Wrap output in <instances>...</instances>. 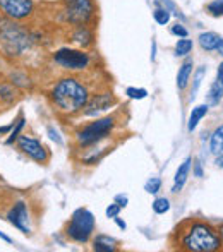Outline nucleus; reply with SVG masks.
Returning <instances> with one entry per match:
<instances>
[{"instance_id":"412c9836","label":"nucleus","mask_w":223,"mask_h":252,"mask_svg":"<svg viewBox=\"0 0 223 252\" xmlns=\"http://www.w3.org/2000/svg\"><path fill=\"white\" fill-rule=\"evenodd\" d=\"M206 113H208V105H199V106H196V108H192V112H191V115H189V122H187V130L194 132L197 124L206 117Z\"/></svg>"},{"instance_id":"4468645a","label":"nucleus","mask_w":223,"mask_h":252,"mask_svg":"<svg viewBox=\"0 0 223 252\" xmlns=\"http://www.w3.org/2000/svg\"><path fill=\"white\" fill-rule=\"evenodd\" d=\"M23 91L17 90L14 84H10L7 79H0V103L3 106H12L23 96Z\"/></svg>"},{"instance_id":"4c0bfd02","label":"nucleus","mask_w":223,"mask_h":252,"mask_svg":"<svg viewBox=\"0 0 223 252\" xmlns=\"http://www.w3.org/2000/svg\"><path fill=\"white\" fill-rule=\"evenodd\" d=\"M0 239H2L3 242H7V244H14V240L10 239L9 235H5V233H3V232H0Z\"/></svg>"},{"instance_id":"b1692460","label":"nucleus","mask_w":223,"mask_h":252,"mask_svg":"<svg viewBox=\"0 0 223 252\" xmlns=\"http://www.w3.org/2000/svg\"><path fill=\"white\" fill-rule=\"evenodd\" d=\"M153 19L157 21L160 26H165V24H168L170 19H172V14H170V10L165 9V7L157 5V9L153 10Z\"/></svg>"},{"instance_id":"393cba45","label":"nucleus","mask_w":223,"mask_h":252,"mask_svg":"<svg viewBox=\"0 0 223 252\" xmlns=\"http://www.w3.org/2000/svg\"><path fill=\"white\" fill-rule=\"evenodd\" d=\"M223 96V84H220L217 81V83L213 84V86L210 88V93H208V101H210V105H218Z\"/></svg>"},{"instance_id":"0eeeda50","label":"nucleus","mask_w":223,"mask_h":252,"mask_svg":"<svg viewBox=\"0 0 223 252\" xmlns=\"http://www.w3.org/2000/svg\"><path fill=\"white\" fill-rule=\"evenodd\" d=\"M52 60L55 65L67 72H83L91 65V55L83 48L77 50V48L62 47L52 53Z\"/></svg>"},{"instance_id":"cd10ccee","label":"nucleus","mask_w":223,"mask_h":252,"mask_svg":"<svg viewBox=\"0 0 223 252\" xmlns=\"http://www.w3.org/2000/svg\"><path fill=\"white\" fill-rule=\"evenodd\" d=\"M160 189H161V179H158V177H151V179H148L146 184H144V190H146L148 194H157Z\"/></svg>"},{"instance_id":"c756f323","label":"nucleus","mask_w":223,"mask_h":252,"mask_svg":"<svg viewBox=\"0 0 223 252\" xmlns=\"http://www.w3.org/2000/svg\"><path fill=\"white\" fill-rule=\"evenodd\" d=\"M208 12L215 17H222L223 16V0H213V2L208 3Z\"/></svg>"},{"instance_id":"7ed1b4c3","label":"nucleus","mask_w":223,"mask_h":252,"mask_svg":"<svg viewBox=\"0 0 223 252\" xmlns=\"http://www.w3.org/2000/svg\"><path fill=\"white\" fill-rule=\"evenodd\" d=\"M34 43V36L23 23L3 19L0 21V55L5 59H19Z\"/></svg>"},{"instance_id":"6e6552de","label":"nucleus","mask_w":223,"mask_h":252,"mask_svg":"<svg viewBox=\"0 0 223 252\" xmlns=\"http://www.w3.org/2000/svg\"><path fill=\"white\" fill-rule=\"evenodd\" d=\"M0 14L10 21L24 23L33 19L36 14V2L34 0H0Z\"/></svg>"},{"instance_id":"a211bd4d","label":"nucleus","mask_w":223,"mask_h":252,"mask_svg":"<svg viewBox=\"0 0 223 252\" xmlns=\"http://www.w3.org/2000/svg\"><path fill=\"white\" fill-rule=\"evenodd\" d=\"M119 242H117L113 237L110 235H96L93 239V246L91 249L96 251V252H115L119 249Z\"/></svg>"},{"instance_id":"473e14b6","label":"nucleus","mask_w":223,"mask_h":252,"mask_svg":"<svg viewBox=\"0 0 223 252\" xmlns=\"http://www.w3.org/2000/svg\"><path fill=\"white\" fill-rule=\"evenodd\" d=\"M47 132H48V137H50V139L54 141L55 144H62V137L59 136V132H57L54 127L48 126V127H47Z\"/></svg>"},{"instance_id":"aec40b11","label":"nucleus","mask_w":223,"mask_h":252,"mask_svg":"<svg viewBox=\"0 0 223 252\" xmlns=\"http://www.w3.org/2000/svg\"><path fill=\"white\" fill-rule=\"evenodd\" d=\"M197 40H199V45H201V48H203V50L215 52V50H217V47H218V43H220L222 36H218L217 33H211V31H208V33H201Z\"/></svg>"},{"instance_id":"7c9ffc66","label":"nucleus","mask_w":223,"mask_h":252,"mask_svg":"<svg viewBox=\"0 0 223 252\" xmlns=\"http://www.w3.org/2000/svg\"><path fill=\"white\" fill-rule=\"evenodd\" d=\"M170 33H172L173 36H179V38H187V34H189V31H187V28L184 26V24L175 23L172 28H170Z\"/></svg>"},{"instance_id":"c9c22d12","label":"nucleus","mask_w":223,"mask_h":252,"mask_svg":"<svg viewBox=\"0 0 223 252\" xmlns=\"http://www.w3.org/2000/svg\"><path fill=\"white\" fill-rule=\"evenodd\" d=\"M113 221H115V223H117V226H119V228H120V230H126V228H127L126 221H124V220H122V218H120V216H119V215H117V216H115V218H113Z\"/></svg>"},{"instance_id":"9d476101","label":"nucleus","mask_w":223,"mask_h":252,"mask_svg":"<svg viewBox=\"0 0 223 252\" xmlns=\"http://www.w3.org/2000/svg\"><path fill=\"white\" fill-rule=\"evenodd\" d=\"M5 218L21 233L31 235V213H30V206H28V202L24 199L14 201L12 206L9 208V211H7Z\"/></svg>"},{"instance_id":"2eb2a0df","label":"nucleus","mask_w":223,"mask_h":252,"mask_svg":"<svg viewBox=\"0 0 223 252\" xmlns=\"http://www.w3.org/2000/svg\"><path fill=\"white\" fill-rule=\"evenodd\" d=\"M5 79L9 81L10 84H14V86H16L17 90H21V91L31 90V88H33V83H31L30 76H28V72H24V70H19V69L7 70Z\"/></svg>"},{"instance_id":"1a4fd4ad","label":"nucleus","mask_w":223,"mask_h":252,"mask_svg":"<svg viewBox=\"0 0 223 252\" xmlns=\"http://www.w3.org/2000/svg\"><path fill=\"white\" fill-rule=\"evenodd\" d=\"M16 148L23 153L24 156H28V158L33 159V161L40 163V165H47L52 158L50 150H48L40 139L28 136V134H21V136L17 137Z\"/></svg>"},{"instance_id":"dca6fc26","label":"nucleus","mask_w":223,"mask_h":252,"mask_svg":"<svg viewBox=\"0 0 223 252\" xmlns=\"http://www.w3.org/2000/svg\"><path fill=\"white\" fill-rule=\"evenodd\" d=\"M191 163H192V158H191V156H187V158L182 161V165H180L179 168H177L175 179H173V187H172V192H173V194H179L180 190H182L184 184H186L187 177H189Z\"/></svg>"},{"instance_id":"e433bc0d","label":"nucleus","mask_w":223,"mask_h":252,"mask_svg":"<svg viewBox=\"0 0 223 252\" xmlns=\"http://www.w3.org/2000/svg\"><path fill=\"white\" fill-rule=\"evenodd\" d=\"M217 81L220 84H223V62L218 65V70H217Z\"/></svg>"},{"instance_id":"6ab92c4d","label":"nucleus","mask_w":223,"mask_h":252,"mask_svg":"<svg viewBox=\"0 0 223 252\" xmlns=\"http://www.w3.org/2000/svg\"><path fill=\"white\" fill-rule=\"evenodd\" d=\"M26 119H24V113L21 112L19 115H17V119H14V127H12V130H10L9 134H7V137H5V141L3 143L7 144V146H12V144H16V141H17V137L23 134V130H24V127H26Z\"/></svg>"},{"instance_id":"423d86ee","label":"nucleus","mask_w":223,"mask_h":252,"mask_svg":"<svg viewBox=\"0 0 223 252\" xmlns=\"http://www.w3.org/2000/svg\"><path fill=\"white\" fill-rule=\"evenodd\" d=\"M115 117H101L96 119L95 122H90L86 126H83L76 132V143L79 148L90 146L98 141H103L107 137H110L112 130L115 129Z\"/></svg>"},{"instance_id":"f257e3e1","label":"nucleus","mask_w":223,"mask_h":252,"mask_svg":"<svg viewBox=\"0 0 223 252\" xmlns=\"http://www.w3.org/2000/svg\"><path fill=\"white\" fill-rule=\"evenodd\" d=\"M175 249L187 252H217L222 249L220 233L217 228L201 220H184L175 228Z\"/></svg>"},{"instance_id":"37998d69","label":"nucleus","mask_w":223,"mask_h":252,"mask_svg":"<svg viewBox=\"0 0 223 252\" xmlns=\"http://www.w3.org/2000/svg\"><path fill=\"white\" fill-rule=\"evenodd\" d=\"M3 77V65H2V62H0V79Z\"/></svg>"},{"instance_id":"c85d7f7f","label":"nucleus","mask_w":223,"mask_h":252,"mask_svg":"<svg viewBox=\"0 0 223 252\" xmlns=\"http://www.w3.org/2000/svg\"><path fill=\"white\" fill-rule=\"evenodd\" d=\"M126 94L130 100H144L148 96V90H144V88H127Z\"/></svg>"},{"instance_id":"58836bf2","label":"nucleus","mask_w":223,"mask_h":252,"mask_svg":"<svg viewBox=\"0 0 223 252\" xmlns=\"http://www.w3.org/2000/svg\"><path fill=\"white\" fill-rule=\"evenodd\" d=\"M194 173H196V177H203V170H201V165L199 163H196V170H194Z\"/></svg>"},{"instance_id":"39448f33","label":"nucleus","mask_w":223,"mask_h":252,"mask_svg":"<svg viewBox=\"0 0 223 252\" xmlns=\"http://www.w3.org/2000/svg\"><path fill=\"white\" fill-rule=\"evenodd\" d=\"M95 226H96V221H95L93 213L86 208H79L72 213L67 223L65 237L76 244H88L93 237Z\"/></svg>"},{"instance_id":"2f4dec72","label":"nucleus","mask_w":223,"mask_h":252,"mask_svg":"<svg viewBox=\"0 0 223 252\" xmlns=\"http://www.w3.org/2000/svg\"><path fill=\"white\" fill-rule=\"evenodd\" d=\"M120 209H122V208H120L117 202H112V204H108V208L105 209V215H107L108 218H115V216L120 213Z\"/></svg>"},{"instance_id":"a19ab883","label":"nucleus","mask_w":223,"mask_h":252,"mask_svg":"<svg viewBox=\"0 0 223 252\" xmlns=\"http://www.w3.org/2000/svg\"><path fill=\"white\" fill-rule=\"evenodd\" d=\"M217 165H218V166H222V168H223V153H222V155H218V158H217Z\"/></svg>"},{"instance_id":"4be33fe9","label":"nucleus","mask_w":223,"mask_h":252,"mask_svg":"<svg viewBox=\"0 0 223 252\" xmlns=\"http://www.w3.org/2000/svg\"><path fill=\"white\" fill-rule=\"evenodd\" d=\"M210 150L213 155H222L223 153V126L217 127L215 132L211 134V141H210Z\"/></svg>"},{"instance_id":"ddd939ff","label":"nucleus","mask_w":223,"mask_h":252,"mask_svg":"<svg viewBox=\"0 0 223 252\" xmlns=\"http://www.w3.org/2000/svg\"><path fill=\"white\" fill-rule=\"evenodd\" d=\"M70 40H72L77 47L86 50V48L95 45V33L90 28V24H79V26H74V30L70 31Z\"/></svg>"},{"instance_id":"c03bdc74","label":"nucleus","mask_w":223,"mask_h":252,"mask_svg":"<svg viewBox=\"0 0 223 252\" xmlns=\"http://www.w3.org/2000/svg\"><path fill=\"white\" fill-rule=\"evenodd\" d=\"M2 106H3V105H2V103H0V110H2Z\"/></svg>"},{"instance_id":"f704fd0d","label":"nucleus","mask_w":223,"mask_h":252,"mask_svg":"<svg viewBox=\"0 0 223 252\" xmlns=\"http://www.w3.org/2000/svg\"><path fill=\"white\" fill-rule=\"evenodd\" d=\"M12 127H14V120L9 124V126H3V127H0V136H7V134L12 130Z\"/></svg>"},{"instance_id":"72a5a7b5","label":"nucleus","mask_w":223,"mask_h":252,"mask_svg":"<svg viewBox=\"0 0 223 252\" xmlns=\"http://www.w3.org/2000/svg\"><path fill=\"white\" fill-rule=\"evenodd\" d=\"M113 202H117V204H119L120 208H126V206L129 204V197L124 196V194H117L115 199H113Z\"/></svg>"},{"instance_id":"f3484780","label":"nucleus","mask_w":223,"mask_h":252,"mask_svg":"<svg viewBox=\"0 0 223 252\" xmlns=\"http://www.w3.org/2000/svg\"><path fill=\"white\" fill-rule=\"evenodd\" d=\"M192 70H194V60L191 57H187L182 62V65L179 67V72H177V88L180 91H184L187 88L191 76H192Z\"/></svg>"},{"instance_id":"5701e85b","label":"nucleus","mask_w":223,"mask_h":252,"mask_svg":"<svg viewBox=\"0 0 223 252\" xmlns=\"http://www.w3.org/2000/svg\"><path fill=\"white\" fill-rule=\"evenodd\" d=\"M194 48L192 40H187V38H180L175 45V55L177 57H187Z\"/></svg>"},{"instance_id":"f03ea898","label":"nucleus","mask_w":223,"mask_h":252,"mask_svg":"<svg viewBox=\"0 0 223 252\" xmlns=\"http://www.w3.org/2000/svg\"><path fill=\"white\" fill-rule=\"evenodd\" d=\"M91 93L86 83L76 76L59 77L48 90V100L59 113L77 115L84 110Z\"/></svg>"},{"instance_id":"ea45409f","label":"nucleus","mask_w":223,"mask_h":252,"mask_svg":"<svg viewBox=\"0 0 223 252\" xmlns=\"http://www.w3.org/2000/svg\"><path fill=\"white\" fill-rule=\"evenodd\" d=\"M215 52H218L220 55H223V38L220 40V43H218V47H217V50H215Z\"/></svg>"},{"instance_id":"79ce46f5","label":"nucleus","mask_w":223,"mask_h":252,"mask_svg":"<svg viewBox=\"0 0 223 252\" xmlns=\"http://www.w3.org/2000/svg\"><path fill=\"white\" fill-rule=\"evenodd\" d=\"M218 233H220V240H222V247H223V225L218 228Z\"/></svg>"},{"instance_id":"9b49d317","label":"nucleus","mask_w":223,"mask_h":252,"mask_svg":"<svg viewBox=\"0 0 223 252\" xmlns=\"http://www.w3.org/2000/svg\"><path fill=\"white\" fill-rule=\"evenodd\" d=\"M117 105V98L113 96L110 91H105V93L91 94L90 100H88L86 106H84L83 113L86 117H98L100 113L110 110L112 106Z\"/></svg>"},{"instance_id":"f8f14e48","label":"nucleus","mask_w":223,"mask_h":252,"mask_svg":"<svg viewBox=\"0 0 223 252\" xmlns=\"http://www.w3.org/2000/svg\"><path fill=\"white\" fill-rule=\"evenodd\" d=\"M108 139V137H107ZM107 139L103 141H98L95 144H90V146H84L81 148L83 150V155H81L79 161L86 166H93V165H98L101 159L107 156L108 151H112V146L107 143Z\"/></svg>"},{"instance_id":"a878e982","label":"nucleus","mask_w":223,"mask_h":252,"mask_svg":"<svg viewBox=\"0 0 223 252\" xmlns=\"http://www.w3.org/2000/svg\"><path fill=\"white\" fill-rule=\"evenodd\" d=\"M151 208H153V211L157 215H165V213L170 211L172 204H170V199H167V197H157L153 201V204H151Z\"/></svg>"},{"instance_id":"20e7f679","label":"nucleus","mask_w":223,"mask_h":252,"mask_svg":"<svg viewBox=\"0 0 223 252\" xmlns=\"http://www.w3.org/2000/svg\"><path fill=\"white\" fill-rule=\"evenodd\" d=\"M59 17L64 24H70V26L91 24L96 17V2L95 0H62Z\"/></svg>"},{"instance_id":"bb28decb","label":"nucleus","mask_w":223,"mask_h":252,"mask_svg":"<svg viewBox=\"0 0 223 252\" xmlns=\"http://www.w3.org/2000/svg\"><path fill=\"white\" fill-rule=\"evenodd\" d=\"M204 74H206V67H199L197 72H196V76H194V84H192V90H191V101L196 98V93H197V90H199L201 81H203Z\"/></svg>"}]
</instances>
